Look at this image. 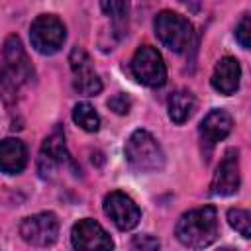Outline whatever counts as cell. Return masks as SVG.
Wrapping results in <instances>:
<instances>
[{"label": "cell", "mask_w": 251, "mask_h": 251, "mask_svg": "<svg viewBox=\"0 0 251 251\" xmlns=\"http://www.w3.org/2000/svg\"><path fill=\"white\" fill-rule=\"evenodd\" d=\"M126 159L137 173H157L165 165V153L157 139L145 131L135 129L126 143Z\"/></svg>", "instance_id": "3"}, {"label": "cell", "mask_w": 251, "mask_h": 251, "mask_svg": "<svg viewBox=\"0 0 251 251\" xmlns=\"http://www.w3.org/2000/svg\"><path fill=\"white\" fill-rule=\"evenodd\" d=\"M239 159H237V151L229 149L224 159L220 161L214 178H212V194L216 196H231L239 190Z\"/></svg>", "instance_id": "12"}, {"label": "cell", "mask_w": 251, "mask_h": 251, "mask_svg": "<svg viewBox=\"0 0 251 251\" xmlns=\"http://www.w3.org/2000/svg\"><path fill=\"white\" fill-rule=\"evenodd\" d=\"M100 6L116 24L124 22L129 14V0H100Z\"/></svg>", "instance_id": "19"}, {"label": "cell", "mask_w": 251, "mask_h": 251, "mask_svg": "<svg viewBox=\"0 0 251 251\" xmlns=\"http://www.w3.org/2000/svg\"><path fill=\"white\" fill-rule=\"evenodd\" d=\"M239 78H241V67L239 61L233 57H222L212 73V86L220 92V94H233L239 88Z\"/></svg>", "instance_id": "13"}, {"label": "cell", "mask_w": 251, "mask_h": 251, "mask_svg": "<svg viewBox=\"0 0 251 251\" xmlns=\"http://www.w3.org/2000/svg\"><path fill=\"white\" fill-rule=\"evenodd\" d=\"M196 110V98L190 90H176L169 98V118L175 124H184Z\"/></svg>", "instance_id": "16"}, {"label": "cell", "mask_w": 251, "mask_h": 251, "mask_svg": "<svg viewBox=\"0 0 251 251\" xmlns=\"http://www.w3.org/2000/svg\"><path fill=\"white\" fill-rule=\"evenodd\" d=\"M73 120L78 127H82L88 133H94L100 129V116L88 102H78L73 108Z\"/></svg>", "instance_id": "17"}, {"label": "cell", "mask_w": 251, "mask_h": 251, "mask_svg": "<svg viewBox=\"0 0 251 251\" xmlns=\"http://www.w3.org/2000/svg\"><path fill=\"white\" fill-rule=\"evenodd\" d=\"M227 222L229 226L245 239L251 237V216L247 210H241V208H229L227 210Z\"/></svg>", "instance_id": "18"}, {"label": "cell", "mask_w": 251, "mask_h": 251, "mask_svg": "<svg viewBox=\"0 0 251 251\" xmlns=\"http://www.w3.org/2000/svg\"><path fill=\"white\" fill-rule=\"evenodd\" d=\"M73 165V159L67 151V143H65V135L55 129L51 135L45 137L41 151H39V159H37V171L43 178H51L59 169H65Z\"/></svg>", "instance_id": "8"}, {"label": "cell", "mask_w": 251, "mask_h": 251, "mask_svg": "<svg viewBox=\"0 0 251 251\" xmlns=\"http://www.w3.org/2000/svg\"><path fill=\"white\" fill-rule=\"evenodd\" d=\"M231 126H233V120L226 110H212L200 122V135L206 143L214 145L229 135Z\"/></svg>", "instance_id": "15"}, {"label": "cell", "mask_w": 251, "mask_h": 251, "mask_svg": "<svg viewBox=\"0 0 251 251\" xmlns=\"http://www.w3.org/2000/svg\"><path fill=\"white\" fill-rule=\"evenodd\" d=\"M33 69L27 61V55L22 47L18 35H10L4 41L2 49V67H0V94L6 102L16 100L24 84L31 82Z\"/></svg>", "instance_id": "1"}, {"label": "cell", "mask_w": 251, "mask_h": 251, "mask_svg": "<svg viewBox=\"0 0 251 251\" xmlns=\"http://www.w3.org/2000/svg\"><path fill=\"white\" fill-rule=\"evenodd\" d=\"M20 235L25 243L35 247L53 245L59 235V220L53 212H39L27 216L20 224Z\"/></svg>", "instance_id": "7"}, {"label": "cell", "mask_w": 251, "mask_h": 251, "mask_svg": "<svg viewBox=\"0 0 251 251\" xmlns=\"http://www.w3.org/2000/svg\"><path fill=\"white\" fill-rule=\"evenodd\" d=\"M176 239L190 249H202L218 237V214L214 206H202L184 212L175 227Z\"/></svg>", "instance_id": "2"}, {"label": "cell", "mask_w": 251, "mask_h": 251, "mask_svg": "<svg viewBox=\"0 0 251 251\" xmlns=\"http://www.w3.org/2000/svg\"><path fill=\"white\" fill-rule=\"evenodd\" d=\"M71 243L75 249H80V251H98V249H112L114 247V241L110 239L106 229L90 218L78 220L73 226Z\"/></svg>", "instance_id": "11"}, {"label": "cell", "mask_w": 251, "mask_h": 251, "mask_svg": "<svg viewBox=\"0 0 251 251\" xmlns=\"http://www.w3.org/2000/svg\"><path fill=\"white\" fill-rule=\"evenodd\" d=\"M108 108L110 110H114L116 114H120V116H124V114H127L129 112V108H131V100L126 96V94H116V96H112L110 100H108Z\"/></svg>", "instance_id": "21"}, {"label": "cell", "mask_w": 251, "mask_h": 251, "mask_svg": "<svg viewBox=\"0 0 251 251\" xmlns=\"http://www.w3.org/2000/svg\"><path fill=\"white\" fill-rule=\"evenodd\" d=\"M131 245L135 249H141V251H153V249H159V241L153 237V235H137L133 237Z\"/></svg>", "instance_id": "22"}, {"label": "cell", "mask_w": 251, "mask_h": 251, "mask_svg": "<svg viewBox=\"0 0 251 251\" xmlns=\"http://www.w3.org/2000/svg\"><path fill=\"white\" fill-rule=\"evenodd\" d=\"M69 63L73 69V86L78 94L84 96H96L102 90V80L98 78L96 71L92 69V61L88 53L80 47H75L69 55Z\"/></svg>", "instance_id": "9"}, {"label": "cell", "mask_w": 251, "mask_h": 251, "mask_svg": "<svg viewBox=\"0 0 251 251\" xmlns=\"http://www.w3.org/2000/svg\"><path fill=\"white\" fill-rule=\"evenodd\" d=\"M67 37L65 25L57 16L41 14L31 22L29 27V41L31 47L41 55H53L63 47Z\"/></svg>", "instance_id": "5"}, {"label": "cell", "mask_w": 251, "mask_h": 251, "mask_svg": "<svg viewBox=\"0 0 251 251\" xmlns=\"http://www.w3.org/2000/svg\"><path fill=\"white\" fill-rule=\"evenodd\" d=\"M27 165V149L22 139L6 137L0 141V171L6 175H18Z\"/></svg>", "instance_id": "14"}, {"label": "cell", "mask_w": 251, "mask_h": 251, "mask_svg": "<svg viewBox=\"0 0 251 251\" xmlns=\"http://www.w3.org/2000/svg\"><path fill=\"white\" fill-rule=\"evenodd\" d=\"M249 35H251V22H249V14H245V16L239 20L237 27H235V39L239 41V45H241L243 49H249V45H251Z\"/></svg>", "instance_id": "20"}, {"label": "cell", "mask_w": 251, "mask_h": 251, "mask_svg": "<svg viewBox=\"0 0 251 251\" xmlns=\"http://www.w3.org/2000/svg\"><path fill=\"white\" fill-rule=\"evenodd\" d=\"M131 73L141 84L149 88H159L167 80V67L163 63V57L151 45H141L135 51L131 59Z\"/></svg>", "instance_id": "6"}, {"label": "cell", "mask_w": 251, "mask_h": 251, "mask_svg": "<svg viewBox=\"0 0 251 251\" xmlns=\"http://www.w3.org/2000/svg\"><path fill=\"white\" fill-rule=\"evenodd\" d=\"M180 4H184L192 14H196V12H200V6H202V0H178Z\"/></svg>", "instance_id": "23"}, {"label": "cell", "mask_w": 251, "mask_h": 251, "mask_svg": "<svg viewBox=\"0 0 251 251\" xmlns=\"http://www.w3.org/2000/svg\"><path fill=\"white\" fill-rule=\"evenodd\" d=\"M153 25L159 41L175 53L186 51V47L192 41V24L176 12L163 10L161 14H157Z\"/></svg>", "instance_id": "4"}, {"label": "cell", "mask_w": 251, "mask_h": 251, "mask_svg": "<svg viewBox=\"0 0 251 251\" xmlns=\"http://www.w3.org/2000/svg\"><path fill=\"white\" fill-rule=\"evenodd\" d=\"M104 214L122 231L133 229L141 220V212H139L137 204L127 194H124L120 190H114L104 198Z\"/></svg>", "instance_id": "10"}]
</instances>
